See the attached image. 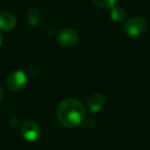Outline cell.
Listing matches in <instances>:
<instances>
[{"label":"cell","instance_id":"6da1fadb","mask_svg":"<svg viewBox=\"0 0 150 150\" xmlns=\"http://www.w3.org/2000/svg\"><path fill=\"white\" fill-rule=\"evenodd\" d=\"M57 117L61 125L68 129L77 127L86 117V108L76 99H65L57 108Z\"/></svg>","mask_w":150,"mask_h":150},{"label":"cell","instance_id":"7a4b0ae2","mask_svg":"<svg viewBox=\"0 0 150 150\" xmlns=\"http://www.w3.org/2000/svg\"><path fill=\"white\" fill-rule=\"evenodd\" d=\"M146 21L140 17H134L129 19L123 26V31L127 36L137 37L145 32Z\"/></svg>","mask_w":150,"mask_h":150},{"label":"cell","instance_id":"3957f363","mask_svg":"<svg viewBox=\"0 0 150 150\" xmlns=\"http://www.w3.org/2000/svg\"><path fill=\"white\" fill-rule=\"evenodd\" d=\"M28 82V77L25 72L17 70L11 72L6 78V86L11 92H20L26 86Z\"/></svg>","mask_w":150,"mask_h":150},{"label":"cell","instance_id":"277c9868","mask_svg":"<svg viewBox=\"0 0 150 150\" xmlns=\"http://www.w3.org/2000/svg\"><path fill=\"white\" fill-rule=\"evenodd\" d=\"M78 40V35L76 31L70 28H65L59 31L57 35V42L63 47H72L76 44Z\"/></svg>","mask_w":150,"mask_h":150},{"label":"cell","instance_id":"5b68a950","mask_svg":"<svg viewBox=\"0 0 150 150\" xmlns=\"http://www.w3.org/2000/svg\"><path fill=\"white\" fill-rule=\"evenodd\" d=\"M21 134L27 141L34 142L40 137L41 129L35 121L26 120L21 125Z\"/></svg>","mask_w":150,"mask_h":150},{"label":"cell","instance_id":"8992f818","mask_svg":"<svg viewBox=\"0 0 150 150\" xmlns=\"http://www.w3.org/2000/svg\"><path fill=\"white\" fill-rule=\"evenodd\" d=\"M17 25V19L11 13L2 11L0 13V30L1 31H11Z\"/></svg>","mask_w":150,"mask_h":150},{"label":"cell","instance_id":"52a82bcc","mask_svg":"<svg viewBox=\"0 0 150 150\" xmlns=\"http://www.w3.org/2000/svg\"><path fill=\"white\" fill-rule=\"evenodd\" d=\"M105 105V99L101 94H93L88 100V108L92 113H98Z\"/></svg>","mask_w":150,"mask_h":150},{"label":"cell","instance_id":"ba28073f","mask_svg":"<svg viewBox=\"0 0 150 150\" xmlns=\"http://www.w3.org/2000/svg\"><path fill=\"white\" fill-rule=\"evenodd\" d=\"M26 19L30 26H37L40 22V13L36 8H30L26 13Z\"/></svg>","mask_w":150,"mask_h":150},{"label":"cell","instance_id":"9c48e42d","mask_svg":"<svg viewBox=\"0 0 150 150\" xmlns=\"http://www.w3.org/2000/svg\"><path fill=\"white\" fill-rule=\"evenodd\" d=\"M110 18L113 22L119 23V22H121L125 18V11L122 7H119V6L112 7L110 11Z\"/></svg>","mask_w":150,"mask_h":150},{"label":"cell","instance_id":"30bf717a","mask_svg":"<svg viewBox=\"0 0 150 150\" xmlns=\"http://www.w3.org/2000/svg\"><path fill=\"white\" fill-rule=\"evenodd\" d=\"M119 0H92L96 6L101 7V8H112L116 6Z\"/></svg>","mask_w":150,"mask_h":150},{"label":"cell","instance_id":"8fae6325","mask_svg":"<svg viewBox=\"0 0 150 150\" xmlns=\"http://www.w3.org/2000/svg\"><path fill=\"white\" fill-rule=\"evenodd\" d=\"M3 96H4V93H3V90L1 88V86H0V103L3 100Z\"/></svg>","mask_w":150,"mask_h":150},{"label":"cell","instance_id":"7c38bea8","mask_svg":"<svg viewBox=\"0 0 150 150\" xmlns=\"http://www.w3.org/2000/svg\"><path fill=\"white\" fill-rule=\"evenodd\" d=\"M1 44H2V35L0 33V46H1Z\"/></svg>","mask_w":150,"mask_h":150}]
</instances>
